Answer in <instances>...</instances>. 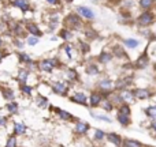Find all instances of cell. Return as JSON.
Wrapping results in <instances>:
<instances>
[{"label": "cell", "mask_w": 156, "mask_h": 147, "mask_svg": "<svg viewBox=\"0 0 156 147\" xmlns=\"http://www.w3.org/2000/svg\"><path fill=\"white\" fill-rule=\"evenodd\" d=\"M18 145V140H16L15 135H12V136H10L7 139V143H5V147H16Z\"/></svg>", "instance_id": "35"}, {"label": "cell", "mask_w": 156, "mask_h": 147, "mask_svg": "<svg viewBox=\"0 0 156 147\" xmlns=\"http://www.w3.org/2000/svg\"><path fill=\"white\" fill-rule=\"evenodd\" d=\"M26 125L22 121H14V135H25L26 134Z\"/></svg>", "instance_id": "11"}, {"label": "cell", "mask_w": 156, "mask_h": 147, "mask_svg": "<svg viewBox=\"0 0 156 147\" xmlns=\"http://www.w3.org/2000/svg\"><path fill=\"white\" fill-rule=\"evenodd\" d=\"M5 124H7V117L0 115V127H4Z\"/></svg>", "instance_id": "44"}, {"label": "cell", "mask_w": 156, "mask_h": 147, "mask_svg": "<svg viewBox=\"0 0 156 147\" xmlns=\"http://www.w3.org/2000/svg\"><path fill=\"white\" fill-rule=\"evenodd\" d=\"M121 113H125V115H129L130 113V109H129V106L127 105H123V106L121 108V110H119Z\"/></svg>", "instance_id": "43"}, {"label": "cell", "mask_w": 156, "mask_h": 147, "mask_svg": "<svg viewBox=\"0 0 156 147\" xmlns=\"http://www.w3.org/2000/svg\"><path fill=\"white\" fill-rule=\"evenodd\" d=\"M5 108H7V110L10 113H12V115L18 113V110H19V105H18V102H15V101H8Z\"/></svg>", "instance_id": "28"}, {"label": "cell", "mask_w": 156, "mask_h": 147, "mask_svg": "<svg viewBox=\"0 0 156 147\" xmlns=\"http://www.w3.org/2000/svg\"><path fill=\"white\" fill-rule=\"evenodd\" d=\"M123 147H140V143L136 142V140H126Z\"/></svg>", "instance_id": "37"}, {"label": "cell", "mask_w": 156, "mask_h": 147, "mask_svg": "<svg viewBox=\"0 0 156 147\" xmlns=\"http://www.w3.org/2000/svg\"><path fill=\"white\" fill-rule=\"evenodd\" d=\"M63 52L66 53V56H67V59L69 60H73L74 59V51H76V48H74L71 44H69V42H66L65 45H63Z\"/></svg>", "instance_id": "19"}, {"label": "cell", "mask_w": 156, "mask_h": 147, "mask_svg": "<svg viewBox=\"0 0 156 147\" xmlns=\"http://www.w3.org/2000/svg\"><path fill=\"white\" fill-rule=\"evenodd\" d=\"M36 105L37 106H40V108H47L48 106V99H47V97L45 95H37L36 97Z\"/></svg>", "instance_id": "27"}, {"label": "cell", "mask_w": 156, "mask_h": 147, "mask_svg": "<svg viewBox=\"0 0 156 147\" xmlns=\"http://www.w3.org/2000/svg\"><path fill=\"white\" fill-rule=\"evenodd\" d=\"M85 35L88 38H96V33H94L93 30H90V29H86L85 30Z\"/></svg>", "instance_id": "40"}, {"label": "cell", "mask_w": 156, "mask_h": 147, "mask_svg": "<svg viewBox=\"0 0 156 147\" xmlns=\"http://www.w3.org/2000/svg\"><path fill=\"white\" fill-rule=\"evenodd\" d=\"M3 44L4 42H3V38H2V35H0V48H3Z\"/></svg>", "instance_id": "46"}, {"label": "cell", "mask_w": 156, "mask_h": 147, "mask_svg": "<svg viewBox=\"0 0 156 147\" xmlns=\"http://www.w3.org/2000/svg\"><path fill=\"white\" fill-rule=\"evenodd\" d=\"M65 3H73V0H65Z\"/></svg>", "instance_id": "48"}, {"label": "cell", "mask_w": 156, "mask_h": 147, "mask_svg": "<svg viewBox=\"0 0 156 147\" xmlns=\"http://www.w3.org/2000/svg\"><path fill=\"white\" fill-rule=\"evenodd\" d=\"M112 56L114 57H118V59H126L127 55L125 52V48L121 45H115L112 46Z\"/></svg>", "instance_id": "13"}, {"label": "cell", "mask_w": 156, "mask_h": 147, "mask_svg": "<svg viewBox=\"0 0 156 147\" xmlns=\"http://www.w3.org/2000/svg\"><path fill=\"white\" fill-rule=\"evenodd\" d=\"M65 27L70 30H81L83 27L82 18L78 15L77 12H70L65 16Z\"/></svg>", "instance_id": "2"}, {"label": "cell", "mask_w": 156, "mask_h": 147, "mask_svg": "<svg viewBox=\"0 0 156 147\" xmlns=\"http://www.w3.org/2000/svg\"><path fill=\"white\" fill-rule=\"evenodd\" d=\"M155 72H156V64H155Z\"/></svg>", "instance_id": "49"}, {"label": "cell", "mask_w": 156, "mask_h": 147, "mask_svg": "<svg viewBox=\"0 0 156 147\" xmlns=\"http://www.w3.org/2000/svg\"><path fill=\"white\" fill-rule=\"evenodd\" d=\"M123 45L129 49H136L140 45V41L136 40V38H126V40H123Z\"/></svg>", "instance_id": "25"}, {"label": "cell", "mask_w": 156, "mask_h": 147, "mask_svg": "<svg viewBox=\"0 0 156 147\" xmlns=\"http://www.w3.org/2000/svg\"><path fill=\"white\" fill-rule=\"evenodd\" d=\"M112 53H110V52L107 51H103L99 55V63H101V64H108V63L112 60Z\"/></svg>", "instance_id": "20"}, {"label": "cell", "mask_w": 156, "mask_h": 147, "mask_svg": "<svg viewBox=\"0 0 156 147\" xmlns=\"http://www.w3.org/2000/svg\"><path fill=\"white\" fill-rule=\"evenodd\" d=\"M107 139L110 140L111 143H114L115 146H119V145H121V138H119L116 134H108V135H107Z\"/></svg>", "instance_id": "32"}, {"label": "cell", "mask_w": 156, "mask_h": 147, "mask_svg": "<svg viewBox=\"0 0 156 147\" xmlns=\"http://www.w3.org/2000/svg\"><path fill=\"white\" fill-rule=\"evenodd\" d=\"M51 89L58 95H66L69 91V83L63 82V80H56V82H54L51 85Z\"/></svg>", "instance_id": "5"}, {"label": "cell", "mask_w": 156, "mask_h": 147, "mask_svg": "<svg viewBox=\"0 0 156 147\" xmlns=\"http://www.w3.org/2000/svg\"><path fill=\"white\" fill-rule=\"evenodd\" d=\"M118 121L123 125H127L129 124V115H125V113H119L118 115Z\"/></svg>", "instance_id": "34"}, {"label": "cell", "mask_w": 156, "mask_h": 147, "mask_svg": "<svg viewBox=\"0 0 156 147\" xmlns=\"http://www.w3.org/2000/svg\"><path fill=\"white\" fill-rule=\"evenodd\" d=\"M3 59H4V52H3V49L0 48V63L3 62Z\"/></svg>", "instance_id": "45"}, {"label": "cell", "mask_w": 156, "mask_h": 147, "mask_svg": "<svg viewBox=\"0 0 156 147\" xmlns=\"http://www.w3.org/2000/svg\"><path fill=\"white\" fill-rule=\"evenodd\" d=\"M103 101V97L100 93H97V91H93V93L90 94V97H89V104H90V106H97V105H100Z\"/></svg>", "instance_id": "15"}, {"label": "cell", "mask_w": 156, "mask_h": 147, "mask_svg": "<svg viewBox=\"0 0 156 147\" xmlns=\"http://www.w3.org/2000/svg\"><path fill=\"white\" fill-rule=\"evenodd\" d=\"M152 4H154V0H138V5L145 11H148L152 7Z\"/></svg>", "instance_id": "31"}, {"label": "cell", "mask_w": 156, "mask_h": 147, "mask_svg": "<svg viewBox=\"0 0 156 147\" xmlns=\"http://www.w3.org/2000/svg\"><path fill=\"white\" fill-rule=\"evenodd\" d=\"M59 65H60V62L58 57H47V59H43L38 62V70H40L41 72L51 74V72H54Z\"/></svg>", "instance_id": "1"}, {"label": "cell", "mask_w": 156, "mask_h": 147, "mask_svg": "<svg viewBox=\"0 0 156 147\" xmlns=\"http://www.w3.org/2000/svg\"><path fill=\"white\" fill-rule=\"evenodd\" d=\"M59 38H62V40H65L66 42H69V41L73 40V30L67 29V27H65V29H62L59 32Z\"/></svg>", "instance_id": "17"}, {"label": "cell", "mask_w": 156, "mask_h": 147, "mask_svg": "<svg viewBox=\"0 0 156 147\" xmlns=\"http://www.w3.org/2000/svg\"><path fill=\"white\" fill-rule=\"evenodd\" d=\"M19 90H21V93L23 94V95L32 97L33 91H34V87H33L32 85H29V83H19Z\"/></svg>", "instance_id": "14"}, {"label": "cell", "mask_w": 156, "mask_h": 147, "mask_svg": "<svg viewBox=\"0 0 156 147\" xmlns=\"http://www.w3.org/2000/svg\"><path fill=\"white\" fill-rule=\"evenodd\" d=\"M76 12L81 16L82 19H86V21H92L94 19V11L92 8L86 7V5H77L76 7Z\"/></svg>", "instance_id": "4"}, {"label": "cell", "mask_w": 156, "mask_h": 147, "mask_svg": "<svg viewBox=\"0 0 156 147\" xmlns=\"http://www.w3.org/2000/svg\"><path fill=\"white\" fill-rule=\"evenodd\" d=\"M38 42H40V37H36V35H30V34L26 37V44H27V46H36Z\"/></svg>", "instance_id": "29"}, {"label": "cell", "mask_w": 156, "mask_h": 147, "mask_svg": "<svg viewBox=\"0 0 156 147\" xmlns=\"http://www.w3.org/2000/svg\"><path fill=\"white\" fill-rule=\"evenodd\" d=\"M148 62H149L148 56H147V55H141V56L136 60L134 67L138 68V70H144V68H147V65H148Z\"/></svg>", "instance_id": "10"}, {"label": "cell", "mask_w": 156, "mask_h": 147, "mask_svg": "<svg viewBox=\"0 0 156 147\" xmlns=\"http://www.w3.org/2000/svg\"><path fill=\"white\" fill-rule=\"evenodd\" d=\"M11 5L23 14L29 12V11L32 10V3H30V0H11Z\"/></svg>", "instance_id": "6"}, {"label": "cell", "mask_w": 156, "mask_h": 147, "mask_svg": "<svg viewBox=\"0 0 156 147\" xmlns=\"http://www.w3.org/2000/svg\"><path fill=\"white\" fill-rule=\"evenodd\" d=\"M30 74H32V71L27 67H21L18 70V76H16V79H18L19 83H27Z\"/></svg>", "instance_id": "8"}, {"label": "cell", "mask_w": 156, "mask_h": 147, "mask_svg": "<svg viewBox=\"0 0 156 147\" xmlns=\"http://www.w3.org/2000/svg\"><path fill=\"white\" fill-rule=\"evenodd\" d=\"M147 113H148V116H151V117H155L156 119V106H151L147 109Z\"/></svg>", "instance_id": "38"}, {"label": "cell", "mask_w": 156, "mask_h": 147, "mask_svg": "<svg viewBox=\"0 0 156 147\" xmlns=\"http://www.w3.org/2000/svg\"><path fill=\"white\" fill-rule=\"evenodd\" d=\"M10 2H11V0H10Z\"/></svg>", "instance_id": "51"}, {"label": "cell", "mask_w": 156, "mask_h": 147, "mask_svg": "<svg viewBox=\"0 0 156 147\" xmlns=\"http://www.w3.org/2000/svg\"><path fill=\"white\" fill-rule=\"evenodd\" d=\"M89 129V125L86 123H83V121H78L76 124V134L77 135H85L86 132H88Z\"/></svg>", "instance_id": "21"}, {"label": "cell", "mask_w": 156, "mask_h": 147, "mask_svg": "<svg viewBox=\"0 0 156 147\" xmlns=\"http://www.w3.org/2000/svg\"><path fill=\"white\" fill-rule=\"evenodd\" d=\"M65 76L69 82H74V80L78 79V74L76 71V68H66L65 71Z\"/></svg>", "instance_id": "22"}, {"label": "cell", "mask_w": 156, "mask_h": 147, "mask_svg": "<svg viewBox=\"0 0 156 147\" xmlns=\"http://www.w3.org/2000/svg\"><path fill=\"white\" fill-rule=\"evenodd\" d=\"M49 5H54V7H58V5L62 4V0H45Z\"/></svg>", "instance_id": "41"}, {"label": "cell", "mask_w": 156, "mask_h": 147, "mask_svg": "<svg viewBox=\"0 0 156 147\" xmlns=\"http://www.w3.org/2000/svg\"><path fill=\"white\" fill-rule=\"evenodd\" d=\"M92 116H93L94 119H99V120H104V121H107V123H111V119L107 117V116H99V115H94V113H92Z\"/></svg>", "instance_id": "39"}, {"label": "cell", "mask_w": 156, "mask_h": 147, "mask_svg": "<svg viewBox=\"0 0 156 147\" xmlns=\"http://www.w3.org/2000/svg\"><path fill=\"white\" fill-rule=\"evenodd\" d=\"M152 128H154L155 131H156V121H155V123H152Z\"/></svg>", "instance_id": "47"}, {"label": "cell", "mask_w": 156, "mask_h": 147, "mask_svg": "<svg viewBox=\"0 0 156 147\" xmlns=\"http://www.w3.org/2000/svg\"><path fill=\"white\" fill-rule=\"evenodd\" d=\"M78 49H80V52L81 53H88L89 51H90V46H89V44L88 42H83V41H81L80 42V46H78Z\"/></svg>", "instance_id": "33"}, {"label": "cell", "mask_w": 156, "mask_h": 147, "mask_svg": "<svg viewBox=\"0 0 156 147\" xmlns=\"http://www.w3.org/2000/svg\"><path fill=\"white\" fill-rule=\"evenodd\" d=\"M71 101L73 102H77V104H81V105H86L88 104V97H86L85 93H81V91H77L71 95Z\"/></svg>", "instance_id": "9"}, {"label": "cell", "mask_w": 156, "mask_h": 147, "mask_svg": "<svg viewBox=\"0 0 156 147\" xmlns=\"http://www.w3.org/2000/svg\"><path fill=\"white\" fill-rule=\"evenodd\" d=\"M25 27H26V33H29L30 35H36V37H41L43 35V30L34 22H27Z\"/></svg>", "instance_id": "7"}, {"label": "cell", "mask_w": 156, "mask_h": 147, "mask_svg": "<svg viewBox=\"0 0 156 147\" xmlns=\"http://www.w3.org/2000/svg\"><path fill=\"white\" fill-rule=\"evenodd\" d=\"M52 110H55V112H56V115L59 116V119H62V120H65V121H71V120H74V117L67 112V110L59 109V108H52Z\"/></svg>", "instance_id": "12"}, {"label": "cell", "mask_w": 156, "mask_h": 147, "mask_svg": "<svg viewBox=\"0 0 156 147\" xmlns=\"http://www.w3.org/2000/svg\"><path fill=\"white\" fill-rule=\"evenodd\" d=\"M101 104H103V108H104L105 110H110L111 108H112V106H111V102H110V101H107V99L101 101Z\"/></svg>", "instance_id": "42"}, {"label": "cell", "mask_w": 156, "mask_h": 147, "mask_svg": "<svg viewBox=\"0 0 156 147\" xmlns=\"http://www.w3.org/2000/svg\"><path fill=\"white\" fill-rule=\"evenodd\" d=\"M18 60L22 63V64H25V65H29V64H32L34 60H33V57L30 56V55H27V53H25V52H19L18 53Z\"/></svg>", "instance_id": "18"}, {"label": "cell", "mask_w": 156, "mask_h": 147, "mask_svg": "<svg viewBox=\"0 0 156 147\" xmlns=\"http://www.w3.org/2000/svg\"><path fill=\"white\" fill-rule=\"evenodd\" d=\"M12 46L14 48H16L18 51H22V49L25 48V41L21 40V37H15L12 40Z\"/></svg>", "instance_id": "30"}, {"label": "cell", "mask_w": 156, "mask_h": 147, "mask_svg": "<svg viewBox=\"0 0 156 147\" xmlns=\"http://www.w3.org/2000/svg\"><path fill=\"white\" fill-rule=\"evenodd\" d=\"M104 136H105V134L101 131V129H96V131H94V139H96V140L104 139Z\"/></svg>", "instance_id": "36"}, {"label": "cell", "mask_w": 156, "mask_h": 147, "mask_svg": "<svg viewBox=\"0 0 156 147\" xmlns=\"http://www.w3.org/2000/svg\"><path fill=\"white\" fill-rule=\"evenodd\" d=\"M0 2H3V0H0Z\"/></svg>", "instance_id": "50"}, {"label": "cell", "mask_w": 156, "mask_h": 147, "mask_svg": "<svg viewBox=\"0 0 156 147\" xmlns=\"http://www.w3.org/2000/svg\"><path fill=\"white\" fill-rule=\"evenodd\" d=\"M154 21H155L154 14H152L151 11H144V12L138 16L137 23H138V26H141V27H147V26L154 23Z\"/></svg>", "instance_id": "3"}, {"label": "cell", "mask_w": 156, "mask_h": 147, "mask_svg": "<svg viewBox=\"0 0 156 147\" xmlns=\"http://www.w3.org/2000/svg\"><path fill=\"white\" fill-rule=\"evenodd\" d=\"M133 97H136L138 99H144L147 97H149V91L145 90V89H137V90L133 91Z\"/></svg>", "instance_id": "26"}, {"label": "cell", "mask_w": 156, "mask_h": 147, "mask_svg": "<svg viewBox=\"0 0 156 147\" xmlns=\"http://www.w3.org/2000/svg\"><path fill=\"white\" fill-rule=\"evenodd\" d=\"M97 86H99L101 90L104 91H108L112 89V80L108 79V78H103V79L99 80V83H97Z\"/></svg>", "instance_id": "16"}, {"label": "cell", "mask_w": 156, "mask_h": 147, "mask_svg": "<svg viewBox=\"0 0 156 147\" xmlns=\"http://www.w3.org/2000/svg\"><path fill=\"white\" fill-rule=\"evenodd\" d=\"M85 71H86V74L90 75V76H96V75L100 74V68L97 64H88L85 68Z\"/></svg>", "instance_id": "24"}, {"label": "cell", "mask_w": 156, "mask_h": 147, "mask_svg": "<svg viewBox=\"0 0 156 147\" xmlns=\"http://www.w3.org/2000/svg\"><path fill=\"white\" fill-rule=\"evenodd\" d=\"M2 94L7 101H14V98H15V93L11 87H2Z\"/></svg>", "instance_id": "23"}]
</instances>
